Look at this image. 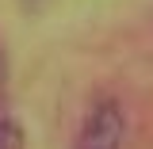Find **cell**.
Segmentation results:
<instances>
[{
    "instance_id": "obj_1",
    "label": "cell",
    "mask_w": 153,
    "mask_h": 149,
    "mask_svg": "<svg viewBox=\"0 0 153 149\" xmlns=\"http://www.w3.org/2000/svg\"><path fill=\"white\" fill-rule=\"evenodd\" d=\"M123 145V111L115 103H100L76 134L73 149H119Z\"/></svg>"
},
{
    "instance_id": "obj_2",
    "label": "cell",
    "mask_w": 153,
    "mask_h": 149,
    "mask_svg": "<svg viewBox=\"0 0 153 149\" xmlns=\"http://www.w3.org/2000/svg\"><path fill=\"white\" fill-rule=\"evenodd\" d=\"M0 149H23V134L8 119H0Z\"/></svg>"
},
{
    "instance_id": "obj_3",
    "label": "cell",
    "mask_w": 153,
    "mask_h": 149,
    "mask_svg": "<svg viewBox=\"0 0 153 149\" xmlns=\"http://www.w3.org/2000/svg\"><path fill=\"white\" fill-rule=\"evenodd\" d=\"M8 92V54H4V46H0V99Z\"/></svg>"
}]
</instances>
